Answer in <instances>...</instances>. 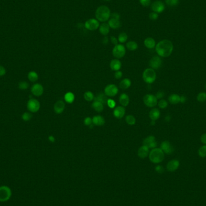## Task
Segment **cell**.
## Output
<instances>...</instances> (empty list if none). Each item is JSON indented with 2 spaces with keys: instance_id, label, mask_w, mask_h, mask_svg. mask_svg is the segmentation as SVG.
I'll return each instance as SVG.
<instances>
[{
  "instance_id": "3957f363",
  "label": "cell",
  "mask_w": 206,
  "mask_h": 206,
  "mask_svg": "<svg viewBox=\"0 0 206 206\" xmlns=\"http://www.w3.org/2000/svg\"><path fill=\"white\" fill-rule=\"evenodd\" d=\"M150 160L155 164H158L163 161L165 158V153L160 148H155L152 149L149 153Z\"/></svg>"
},
{
  "instance_id": "ac0fdd59",
  "label": "cell",
  "mask_w": 206,
  "mask_h": 206,
  "mask_svg": "<svg viewBox=\"0 0 206 206\" xmlns=\"http://www.w3.org/2000/svg\"><path fill=\"white\" fill-rule=\"evenodd\" d=\"M126 114V109L123 106H117L113 110V115L118 119L122 118Z\"/></svg>"
},
{
  "instance_id": "c3c4849f",
  "label": "cell",
  "mask_w": 206,
  "mask_h": 206,
  "mask_svg": "<svg viewBox=\"0 0 206 206\" xmlns=\"http://www.w3.org/2000/svg\"><path fill=\"white\" fill-rule=\"evenodd\" d=\"M155 171L159 173H162L164 172V168L161 165H157L155 167Z\"/></svg>"
},
{
  "instance_id": "2e32d148",
  "label": "cell",
  "mask_w": 206,
  "mask_h": 206,
  "mask_svg": "<svg viewBox=\"0 0 206 206\" xmlns=\"http://www.w3.org/2000/svg\"><path fill=\"white\" fill-rule=\"evenodd\" d=\"M31 93L36 96H40L43 93V86L39 83H36L33 84L31 89Z\"/></svg>"
},
{
  "instance_id": "277c9868",
  "label": "cell",
  "mask_w": 206,
  "mask_h": 206,
  "mask_svg": "<svg viewBox=\"0 0 206 206\" xmlns=\"http://www.w3.org/2000/svg\"><path fill=\"white\" fill-rule=\"evenodd\" d=\"M142 78L146 83H153L157 78V75L155 70L151 68L146 69L143 72Z\"/></svg>"
},
{
  "instance_id": "d4e9b609",
  "label": "cell",
  "mask_w": 206,
  "mask_h": 206,
  "mask_svg": "<svg viewBox=\"0 0 206 206\" xmlns=\"http://www.w3.org/2000/svg\"><path fill=\"white\" fill-rule=\"evenodd\" d=\"M119 103H120L122 106L127 107L129 104L130 102L129 96L127 94L123 93L120 95V96H119Z\"/></svg>"
},
{
  "instance_id": "ffe728a7",
  "label": "cell",
  "mask_w": 206,
  "mask_h": 206,
  "mask_svg": "<svg viewBox=\"0 0 206 206\" xmlns=\"http://www.w3.org/2000/svg\"><path fill=\"white\" fill-rule=\"evenodd\" d=\"M110 66L112 70H115V71H118L121 69L122 67V63L121 62L118 58L113 59L110 62Z\"/></svg>"
},
{
  "instance_id": "d6986e66",
  "label": "cell",
  "mask_w": 206,
  "mask_h": 206,
  "mask_svg": "<svg viewBox=\"0 0 206 206\" xmlns=\"http://www.w3.org/2000/svg\"><path fill=\"white\" fill-rule=\"evenodd\" d=\"M65 108V103L62 100L57 101L54 106V110L56 114H61Z\"/></svg>"
},
{
  "instance_id": "680465c9",
  "label": "cell",
  "mask_w": 206,
  "mask_h": 206,
  "mask_svg": "<svg viewBox=\"0 0 206 206\" xmlns=\"http://www.w3.org/2000/svg\"><path fill=\"white\" fill-rule=\"evenodd\" d=\"M171 120V116L169 115H167L165 117V121L167 122H169Z\"/></svg>"
},
{
  "instance_id": "6f0895ef",
  "label": "cell",
  "mask_w": 206,
  "mask_h": 206,
  "mask_svg": "<svg viewBox=\"0 0 206 206\" xmlns=\"http://www.w3.org/2000/svg\"><path fill=\"white\" fill-rule=\"evenodd\" d=\"M108 37L105 36L104 38H103V39H102V43H103V44H104V45H107L108 43Z\"/></svg>"
},
{
  "instance_id": "5bb4252c",
  "label": "cell",
  "mask_w": 206,
  "mask_h": 206,
  "mask_svg": "<svg viewBox=\"0 0 206 206\" xmlns=\"http://www.w3.org/2000/svg\"><path fill=\"white\" fill-rule=\"evenodd\" d=\"M162 64V60L159 56H154L150 61V66L153 69H159Z\"/></svg>"
},
{
  "instance_id": "7a4b0ae2",
  "label": "cell",
  "mask_w": 206,
  "mask_h": 206,
  "mask_svg": "<svg viewBox=\"0 0 206 206\" xmlns=\"http://www.w3.org/2000/svg\"><path fill=\"white\" fill-rule=\"evenodd\" d=\"M110 15V10L106 5H101L96 10V19L99 22H101V23H105L109 19Z\"/></svg>"
},
{
  "instance_id": "bcb514c9",
  "label": "cell",
  "mask_w": 206,
  "mask_h": 206,
  "mask_svg": "<svg viewBox=\"0 0 206 206\" xmlns=\"http://www.w3.org/2000/svg\"><path fill=\"white\" fill-rule=\"evenodd\" d=\"M84 124L87 126H89L92 124V119L90 117H86L84 119Z\"/></svg>"
},
{
  "instance_id": "4dcf8cb0",
  "label": "cell",
  "mask_w": 206,
  "mask_h": 206,
  "mask_svg": "<svg viewBox=\"0 0 206 206\" xmlns=\"http://www.w3.org/2000/svg\"><path fill=\"white\" fill-rule=\"evenodd\" d=\"M64 101L69 104H72L75 100V95L71 92H68L64 96Z\"/></svg>"
},
{
  "instance_id": "f1b7e54d",
  "label": "cell",
  "mask_w": 206,
  "mask_h": 206,
  "mask_svg": "<svg viewBox=\"0 0 206 206\" xmlns=\"http://www.w3.org/2000/svg\"><path fill=\"white\" fill-rule=\"evenodd\" d=\"M94 101H98L102 102L103 104H105L107 103V101L108 100L107 96L104 93H100L98 94L96 96L94 97Z\"/></svg>"
},
{
  "instance_id": "60d3db41",
  "label": "cell",
  "mask_w": 206,
  "mask_h": 206,
  "mask_svg": "<svg viewBox=\"0 0 206 206\" xmlns=\"http://www.w3.org/2000/svg\"><path fill=\"white\" fill-rule=\"evenodd\" d=\"M31 118H32V115L29 112H25L22 115V118H23V120L25 121H30Z\"/></svg>"
},
{
  "instance_id": "7402d4cb",
  "label": "cell",
  "mask_w": 206,
  "mask_h": 206,
  "mask_svg": "<svg viewBox=\"0 0 206 206\" xmlns=\"http://www.w3.org/2000/svg\"><path fill=\"white\" fill-rule=\"evenodd\" d=\"M105 119L101 115L94 116L92 118V124L96 126H102L105 124Z\"/></svg>"
},
{
  "instance_id": "1f68e13d",
  "label": "cell",
  "mask_w": 206,
  "mask_h": 206,
  "mask_svg": "<svg viewBox=\"0 0 206 206\" xmlns=\"http://www.w3.org/2000/svg\"><path fill=\"white\" fill-rule=\"evenodd\" d=\"M126 47L130 51H135L138 48V44L135 41H129L127 43Z\"/></svg>"
},
{
  "instance_id": "836d02e7",
  "label": "cell",
  "mask_w": 206,
  "mask_h": 206,
  "mask_svg": "<svg viewBox=\"0 0 206 206\" xmlns=\"http://www.w3.org/2000/svg\"><path fill=\"white\" fill-rule=\"evenodd\" d=\"M126 122L127 124H128L130 126H133L136 124V118L134 116L132 115H127L126 118Z\"/></svg>"
},
{
  "instance_id": "8fae6325",
  "label": "cell",
  "mask_w": 206,
  "mask_h": 206,
  "mask_svg": "<svg viewBox=\"0 0 206 206\" xmlns=\"http://www.w3.org/2000/svg\"><path fill=\"white\" fill-rule=\"evenodd\" d=\"M165 5L162 1H155L153 2L151 4V9L154 12L157 13H161L165 10Z\"/></svg>"
},
{
  "instance_id": "f6af8a7d",
  "label": "cell",
  "mask_w": 206,
  "mask_h": 206,
  "mask_svg": "<svg viewBox=\"0 0 206 206\" xmlns=\"http://www.w3.org/2000/svg\"><path fill=\"white\" fill-rule=\"evenodd\" d=\"M140 4L144 7H148L151 4V0H139Z\"/></svg>"
},
{
  "instance_id": "74e56055",
  "label": "cell",
  "mask_w": 206,
  "mask_h": 206,
  "mask_svg": "<svg viewBox=\"0 0 206 206\" xmlns=\"http://www.w3.org/2000/svg\"><path fill=\"white\" fill-rule=\"evenodd\" d=\"M198 154L199 157L204 158L206 157V145H203L199 148Z\"/></svg>"
},
{
  "instance_id": "52a82bcc",
  "label": "cell",
  "mask_w": 206,
  "mask_h": 206,
  "mask_svg": "<svg viewBox=\"0 0 206 206\" xmlns=\"http://www.w3.org/2000/svg\"><path fill=\"white\" fill-rule=\"evenodd\" d=\"M158 100L155 95L152 94H146L143 98V101L146 106L148 107H154L157 105Z\"/></svg>"
},
{
  "instance_id": "8d00e7d4",
  "label": "cell",
  "mask_w": 206,
  "mask_h": 206,
  "mask_svg": "<svg viewBox=\"0 0 206 206\" xmlns=\"http://www.w3.org/2000/svg\"><path fill=\"white\" fill-rule=\"evenodd\" d=\"M197 100L200 102H203L206 101V93L204 92H201L197 96Z\"/></svg>"
},
{
  "instance_id": "44dd1931",
  "label": "cell",
  "mask_w": 206,
  "mask_h": 206,
  "mask_svg": "<svg viewBox=\"0 0 206 206\" xmlns=\"http://www.w3.org/2000/svg\"><path fill=\"white\" fill-rule=\"evenodd\" d=\"M108 24L109 25L110 28L113 29H119L121 25L120 19H118L113 18H110V19H108Z\"/></svg>"
},
{
  "instance_id": "7bdbcfd3",
  "label": "cell",
  "mask_w": 206,
  "mask_h": 206,
  "mask_svg": "<svg viewBox=\"0 0 206 206\" xmlns=\"http://www.w3.org/2000/svg\"><path fill=\"white\" fill-rule=\"evenodd\" d=\"M107 104L109 108H114L116 106V102L112 99H108L107 101Z\"/></svg>"
},
{
  "instance_id": "b9f144b4",
  "label": "cell",
  "mask_w": 206,
  "mask_h": 206,
  "mask_svg": "<svg viewBox=\"0 0 206 206\" xmlns=\"http://www.w3.org/2000/svg\"><path fill=\"white\" fill-rule=\"evenodd\" d=\"M19 88L22 90H25L29 88V84L26 81H21L19 83Z\"/></svg>"
},
{
  "instance_id": "5b68a950",
  "label": "cell",
  "mask_w": 206,
  "mask_h": 206,
  "mask_svg": "<svg viewBox=\"0 0 206 206\" xmlns=\"http://www.w3.org/2000/svg\"><path fill=\"white\" fill-rule=\"evenodd\" d=\"M12 196V191L7 186H0V201L5 202L8 201Z\"/></svg>"
},
{
  "instance_id": "e575fe53",
  "label": "cell",
  "mask_w": 206,
  "mask_h": 206,
  "mask_svg": "<svg viewBox=\"0 0 206 206\" xmlns=\"http://www.w3.org/2000/svg\"><path fill=\"white\" fill-rule=\"evenodd\" d=\"M28 78L31 82H35L38 80V75L35 71H31L28 74Z\"/></svg>"
},
{
  "instance_id": "e0dca14e",
  "label": "cell",
  "mask_w": 206,
  "mask_h": 206,
  "mask_svg": "<svg viewBox=\"0 0 206 206\" xmlns=\"http://www.w3.org/2000/svg\"><path fill=\"white\" fill-rule=\"evenodd\" d=\"M150 153V148L144 145L141 146L138 151V155L140 159H145L147 157Z\"/></svg>"
},
{
  "instance_id": "db71d44e",
  "label": "cell",
  "mask_w": 206,
  "mask_h": 206,
  "mask_svg": "<svg viewBox=\"0 0 206 206\" xmlns=\"http://www.w3.org/2000/svg\"><path fill=\"white\" fill-rule=\"evenodd\" d=\"M5 74V69L4 67L0 66V76H3Z\"/></svg>"
},
{
  "instance_id": "cb8c5ba5",
  "label": "cell",
  "mask_w": 206,
  "mask_h": 206,
  "mask_svg": "<svg viewBox=\"0 0 206 206\" xmlns=\"http://www.w3.org/2000/svg\"><path fill=\"white\" fill-rule=\"evenodd\" d=\"M99 31L100 33L103 36H106L108 35L110 32V27L108 23H103L101 25H100Z\"/></svg>"
},
{
  "instance_id": "11a10c76",
  "label": "cell",
  "mask_w": 206,
  "mask_h": 206,
  "mask_svg": "<svg viewBox=\"0 0 206 206\" xmlns=\"http://www.w3.org/2000/svg\"><path fill=\"white\" fill-rule=\"evenodd\" d=\"M187 101V98L185 95H182L180 96V102L181 103H185Z\"/></svg>"
},
{
  "instance_id": "f5cc1de1",
  "label": "cell",
  "mask_w": 206,
  "mask_h": 206,
  "mask_svg": "<svg viewBox=\"0 0 206 206\" xmlns=\"http://www.w3.org/2000/svg\"><path fill=\"white\" fill-rule=\"evenodd\" d=\"M200 140L201 142L203 144L206 145V133H204L201 135V136L200 138Z\"/></svg>"
},
{
  "instance_id": "9a60e30c",
  "label": "cell",
  "mask_w": 206,
  "mask_h": 206,
  "mask_svg": "<svg viewBox=\"0 0 206 206\" xmlns=\"http://www.w3.org/2000/svg\"><path fill=\"white\" fill-rule=\"evenodd\" d=\"M180 166V161L177 159H173L168 161L166 165V169L169 172H174Z\"/></svg>"
},
{
  "instance_id": "f546056e",
  "label": "cell",
  "mask_w": 206,
  "mask_h": 206,
  "mask_svg": "<svg viewBox=\"0 0 206 206\" xmlns=\"http://www.w3.org/2000/svg\"><path fill=\"white\" fill-rule=\"evenodd\" d=\"M169 102L172 104H177L180 102V96L177 94H172L168 98Z\"/></svg>"
},
{
  "instance_id": "4316f807",
  "label": "cell",
  "mask_w": 206,
  "mask_h": 206,
  "mask_svg": "<svg viewBox=\"0 0 206 206\" xmlns=\"http://www.w3.org/2000/svg\"><path fill=\"white\" fill-rule=\"evenodd\" d=\"M92 107L97 112H101L104 110V104L102 102L98 101H94L92 102Z\"/></svg>"
},
{
  "instance_id": "6125c7cd",
  "label": "cell",
  "mask_w": 206,
  "mask_h": 206,
  "mask_svg": "<svg viewBox=\"0 0 206 206\" xmlns=\"http://www.w3.org/2000/svg\"><path fill=\"white\" fill-rule=\"evenodd\" d=\"M205 89H206V83H205Z\"/></svg>"
},
{
  "instance_id": "f907efd6",
  "label": "cell",
  "mask_w": 206,
  "mask_h": 206,
  "mask_svg": "<svg viewBox=\"0 0 206 206\" xmlns=\"http://www.w3.org/2000/svg\"><path fill=\"white\" fill-rule=\"evenodd\" d=\"M110 41H111V42L113 43V44H114L115 45H118V40L117 38L115 36H111L110 37Z\"/></svg>"
},
{
  "instance_id": "ab89813d",
  "label": "cell",
  "mask_w": 206,
  "mask_h": 206,
  "mask_svg": "<svg viewBox=\"0 0 206 206\" xmlns=\"http://www.w3.org/2000/svg\"><path fill=\"white\" fill-rule=\"evenodd\" d=\"M166 4L171 7H174L179 4V0H165Z\"/></svg>"
},
{
  "instance_id": "94428289",
  "label": "cell",
  "mask_w": 206,
  "mask_h": 206,
  "mask_svg": "<svg viewBox=\"0 0 206 206\" xmlns=\"http://www.w3.org/2000/svg\"><path fill=\"white\" fill-rule=\"evenodd\" d=\"M105 1H111V0H105Z\"/></svg>"
},
{
  "instance_id": "83f0119b",
  "label": "cell",
  "mask_w": 206,
  "mask_h": 206,
  "mask_svg": "<svg viewBox=\"0 0 206 206\" xmlns=\"http://www.w3.org/2000/svg\"><path fill=\"white\" fill-rule=\"evenodd\" d=\"M132 85V81L129 78H124L123 79L120 83H119V87L122 89L126 90L128 89Z\"/></svg>"
},
{
  "instance_id": "f35d334b",
  "label": "cell",
  "mask_w": 206,
  "mask_h": 206,
  "mask_svg": "<svg viewBox=\"0 0 206 206\" xmlns=\"http://www.w3.org/2000/svg\"><path fill=\"white\" fill-rule=\"evenodd\" d=\"M157 104H158L159 107L160 108H161V109H164V108H166L168 105L167 102L165 100H163V99H161L158 102V103H157Z\"/></svg>"
},
{
  "instance_id": "603a6c76",
  "label": "cell",
  "mask_w": 206,
  "mask_h": 206,
  "mask_svg": "<svg viewBox=\"0 0 206 206\" xmlns=\"http://www.w3.org/2000/svg\"><path fill=\"white\" fill-rule=\"evenodd\" d=\"M149 116L151 121H157L159 119L160 116V110L157 108H153L150 110L149 113Z\"/></svg>"
},
{
  "instance_id": "816d5d0a",
  "label": "cell",
  "mask_w": 206,
  "mask_h": 206,
  "mask_svg": "<svg viewBox=\"0 0 206 206\" xmlns=\"http://www.w3.org/2000/svg\"><path fill=\"white\" fill-rule=\"evenodd\" d=\"M120 17H121L120 15L116 12H114L113 13H111V15H110V18H115V19H120Z\"/></svg>"
},
{
  "instance_id": "681fc988",
  "label": "cell",
  "mask_w": 206,
  "mask_h": 206,
  "mask_svg": "<svg viewBox=\"0 0 206 206\" xmlns=\"http://www.w3.org/2000/svg\"><path fill=\"white\" fill-rule=\"evenodd\" d=\"M123 75V73L122 72H121V70H118V71H116V72L115 73V78L116 79H120L122 77Z\"/></svg>"
},
{
  "instance_id": "8992f818",
  "label": "cell",
  "mask_w": 206,
  "mask_h": 206,
  "mask_svg": "<svg viewBox=\"0 0 206 206\" xmlns=\"http://www.w3.org/2000/svg\"><path fill=\"white\" fill-rule=\"evenodd\" d=\"M126 53V49L122 44H118L115 45L112 50L113 56L116 58H121L124 57Z\"/></svg>"
},
{
  "instance_id": "ba28073f",
  "label": "cell",
  "mask_w": 206,
  "mask_h": 206,
  "mask_svg": "<svg viewBox=\"0 0 206 206\" xmlns=\"http://www.w3.org/2000/svg\"><path fill=\"white\" fill-rule=\"evenodd\" d=\"M100 27V23L96 19L91 18L87 20L84 23V27L88 30L94 31L97 30Z\"/></svg>"
},
{
  "instance_id": "9f6ffc18",
  "label": "cell",
  "mask_w": 206,
  "mask_h": 206,
  "mask_svg": "<svg viewBox=\"0 0 206 206\" xmlns=\"http://www.w3.org/2000/svg\"><path fill=\"white\" fill-rule=\"evenodd\" d=\"M48 140H49V141H50V142H55V140H56V139H55V138H54V136H48Z\"/></svg>"
},
{
  "instance_id": "7dc6e473",
  "label": "cell",
  "mask_w": 206,
  "mask_h": 206,
  "mask_svg": "<svg viewBox=\"0 0 206 206\" xmlns=\"http://www.w3.org/2000/svg\"><path fill=\"white\" fill-rule=\"evenodd\" d=\"M155 96H156L157 100H161L165 96V93H164V92L160 90V91L157 92Z\"/></svg>"
},
{
  "instance_id": "484cf974",
  "label": "cell",
  "mask_w": 206,
  "mask_h": 206,
  "mask_svg": "<svg viewBox=\"0 0 206 206\" xmlns=\"http://www.w3.org/2000/svg\"><path fill=\"white\" fill-rule=\"evenodd\" d=\"M144 45L148 49H153L155 47L156 43L155 40L152 37L146 38L144 41Z\"/></svg>"
},
{
  "instance_id": "91938a15",
  "label": "cell",
  "mask_w": 206,
  "mask_h": 206,
  "mask_svg": "<svg viewBox=\"0 0 206 206\" xmlns=\"http://www.w3.org/2000/svg\"><path fill=\"white\" fill-rule=\"evenodd\" d=\"M155 121H151V124L152 125V126H154V125H155Z\"/></svg>"
},
{
  "instance_id": "7c38bea8",
  "label": "cell",
  "mask_w": 206,
  "mask_h": 206,
  "mask_svg": "<svg viewBox=\"0 0 206 206\" xmlns=\"http://www.w3.org/2000/svg\"><path fill=\"white\" fill-rule=\"evenodd\" d=\"M143 145L148 146L149 148H155L157 146V142L154 136H148L143 141Z\"/></svg>"
},
{
  "instance_id": "ee69618b",
  "label": "cell",
  "mask_w": 206,
  "mask_h": 206,
  "mask_svg": "<svg viewBox=\"0 0 206 206\" xmlns=\"http://www.w3.org/2000/svg\"><path fill=\"white\" fill-rule=\"evenodd\" d=\"M159 18V14L155 12H151L149 14V18L152 21H156Z\"/></svg>"
},
{
  "instance_id": "9c48e42d",
  "label": "cell",
  "mask_w": 206,
  "mask_h": 206,
  "mask_svg": "<svg viewBox=\"0 0 206 206\" xmlns=\"http://www.w3.org/2000/svg\"><path fill=\"white\" fill-rule=\"evenodd\" d=\"M40 106L39 101L35 98L30 99L27 102V108L31 113H36L39 111Z\"/></svg>"
},
{
  "instance_id": "d6a6232c",
  "label": "cell",
  "mask_w": 206,
  "mask_h": 206,
  "mask_svg": "<svg viewBox=\"0 0 206 206\" xmlns=\"http://www.w3.org/2000/svg\"><path fill=\"white\" fill-rule=\"evenodd\" d=\"M94 95L90 91H87L84 94V98L87 101H92L94 100Z\"/></svg>"
},
{
  "instance_id": "6da1fadb",
  "label": "cell",
  "mask_w": 206,
  "mask_h": 206,
  "mask_svg": "<svg viewBox=\"0 0 206 206\" xmlns=\"http://www.w3.org/2000/svg\"><path fill=\"white\" fill-rule=\"evenodd\" d=\"M155 51L160 57H167L171 55L173 46L171 41L164 39L160 41L155 45Z\"/></svg>"
},
{
  "instance_id": "30bf717a",
  "label": "cell",
  "mask_w": 206,
  "mask_h": 206,
  "mask_svg": "<svg viewBox=\"0 0 206 206\" xmlns=\"http://www.w3.org/2000/svg\"><path fill=\"white\" fill-rule=\"evenodd\" d=\"M119 92L118 87L113 84H110L107 85L104 89V94L106 95L109 97H113L116 96Z\"/></svg>"
},
{
  "instance_id": "4fadbf2b",
  "label": "cell",
  "mask_w": 206,
  "mask_h": 206,
  "mask_svg": "<svg viewBox=\"0 0 206 206\" xmlns=\"http://www.w3.org/2000/svg\"><path fill=\"white\" fill-rule=\"evenodd\" d=\"M160 149L166 154H171L174 151V148H173V146L168 140H165L161 142L160 145Z\"/></svg>"
},
{
  "instance_id": "d590c367",
  "label": "cell",
  "mask_w": 206,
  "mask_h": 206,
  "mask_svg": "<svg viewBox=\"0 0 206 206\" xmlns=\"http://www.w3.org/2000/svg\"><path fill=\"white\" fill-rule=\"evenodd\" d=\"M127 39H128V35L126 33L124 32L121 33L119 34L118 36V42L121 43L126 42Z\"/></svg>"
}]
</instances>
